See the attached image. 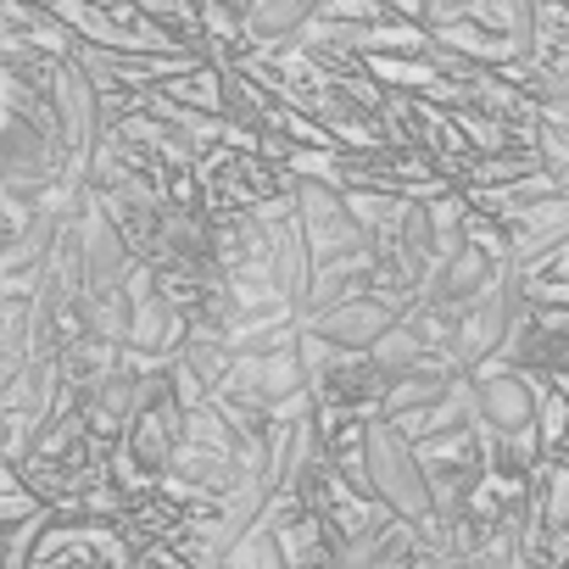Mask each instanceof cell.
<instances>
[{
  "label": "cell",
  "instance_id": "19",
  "mask_svg": "<svg viewBox=\"0 0 569 569\" xmlns=\"http://www.w3.org/2000/svg\"><path fill=\"white\" fill-rule=\"evenodd\" d=\"M541 96H547L552 107H569V57H563V68L547 79V90H541Z\"/></svg>",
  "mask_w": 569,
  "mask_h": 569
},
{
  "label": "cell",
  "instance_id": "9",
  "mask_svg": "<svg viewBox=\"0 0 569 569\" xmlns=\"http://www.w3.org/2000/svg\"><path fill=\"white\" fill-rule=\"evenodd\" d=\"M491 279H497V262L486 246H463L458 257H447L436 273H430V308H469L475 297L491 291Z\"/></svg>",
  "mask_w": 569,
  "mask_h": 569
},
{
  "label": "cell",
  "instance_id": "12",
  "mask_svg": "<svg viewBox=\"0 0 569 569\" xmlns=\"http://www.w3.org/2000/svg\"><path fill=\"white\" fill-rule=\"evenodd\" d=\"M441 46L458 51V57H480V62H513V57H519V46H513L508 34H486V29H475L469 18L447 23V29H441Z\"/></svg>",
  "mask_w": 569,
  "mask_h": 569
},
{
  "label": "cell",
  "instance_id": "20",
  "mask_svg": "<svg viewBox=\"0 0 569 569\" xmlns=\"http://www.w3.org/2000/svg\"><path fill=\"white\" fill-rule=\"evenodd\" d=\"M552 7H563V12H569V0H552Z\"/></svg>",
  "mask_w": 569,
  "mask_h": 569
},
{
  "label": "cell",
  "instance_id": "14",
  "mask_svg": "<svg viewBox=\"0 0 569 569\" xmlns=\"http://www.w3.org/2000/svg\"><path fill=\"white\" fill-rule=\"evenodd\" d=\"M319 18H330V23H375L380 0H319Z\"/></svg>",
  "mask_w": 569,
  "mask_h": 569
},
{
  "label": "cell",
  "instance_id": "7",
  "mask_svg": "<svg viewBox=\"0 0 569 569\" xmlns=\"http://www.w3.org/2000/svg\"><path fill=\"white\" fill-rule=\"evenodd\" d=\"M469 397H475V425L497 436H525L541 419V397L519 375H480Z\"/></svg>",
  "mask_w": 569,
  "mask_h": 569
},
{
  "label": "cell",
  "instance_id": "1",
  "mask_svg": "<svg viewBox=\"0 0 569 569\" xmlns=\"http://www.w3.org/2000/svg\"><path fill=\"white\" fill-rule=\"evenodd\" d=\"M363 486L408 525H425L436 513V486L430 469L419 463V447L408 430L397 425H375L363 430Z\"/></svg>",
  "mask_w": 569,
  "mask_h": 569
},
{
  "label": "cell",
  "instance_id": "8",
  "mask_svg": "<svg viewBox=\"0 0 569 569\" xmlns=\"http://www.w3.org/2000/svg\"><path fill=\"white\" fill-rule=\"evenodd\" d=\"M129 302H134L129 347H134V352H168L173 336H179V313H173V302L157 291V273H151V268H134V273H129Z\"/></svg>",
  "mask_w": 569,
  "mask_h": 569
},
{
  "label": "cell",
  "instance_id": "4",
  "mask_svg": "<svg viewBox=\"0 0 569 569\" xmlns=\"http://www.w3.org/2000/svg\"><path fill=\"white\" fill-rule=\"evenodd\" d=\"M79 251H84V297L96 291H118V284L134 273V257H129V240H123V223L107 201H90L79 207Z\"/></svg>",
  "mask_w": 569,
  "mask_h": 569
},
{
  "label": "cell",
  "instance_id": "10",
  "mask_svg": "<svg viewBox=\"0 0 569 569\" xmlns=\"http://www.w3.org/2000/svg\"><path fill=\"white\" fill-rule=\"evenodd\" d=\"M319 18V0H246V34L251 40H291Z\"/></svg>",
  "mask_w": 569,
  "mask_h": 569
},
{
  "label": "cell",
  "instance_id": "3",
  "mask_svg": "<svg viewBox=\"0 0 569 569\" xmlns=\"http://www.w3.org/2000/svg\"><path fill=\"white\" fill-rule=\"evenodd\" d=\"M51 123H57V140L68 146V162L79 168L73 184H90L84 162H96L101 151V79L79 62V51L62 57L51 73Z\"/></svg>",
  "mask_w": 569,
  "mask_h": 569
},
{
  "label": "cell",
  "instance_id": "5",
  "mask_svg": "<svg viewBox=\"0 0 569 569\" xmlns=\"http://www.w3.org/2000/svg\"><path fill=\"white\" fill-rule=\"evenodd\" d=\"M62 140H51L34 118H23V112H12L7 118V129H0V173H7V184L12 190H23V184H51L62 168Z\"/></svg>",
  "mask_w": 569,
  "mask_h": 569
},
{
  "label": "cell",
  "instance_id": "13",
  "mask_svg": "<svg viewBox=\"0 0 569 569\" xmlns=\"http://www.w3.org/2000/svg\"><path fill=\"white\" fill-rule=\"evenodd\" d=\"M513 363H536V369H569V336H558V330H519L513 336Z\"/></svg>",
  "mask_w": 569,
  "mask_h": 569
},
{
  "label": "cell",
  "instance_id": "6",
  "mask_svg": "<svg viewBox=\"0 0 569 569\" xmlns=\"http://www.w3.org/2000/svg\"><path fill=\"white\" fill-rule=\"evenodd\" d=\"M397 325H402L397 308H386V302H375V297H352V302L330 308L325 319H313V341H325V347H336V352H375Z\"/></svg>",
  "mask_w": 569,
  "mask_h": 569
},
{
  "label": "cell",
  "instance_id": "11",
  "mask_svg": "<svg viewBox=\"0 0 569 569\" xmlns=\"http://www.w3.org/2000/svg\"><path fill=\"white\" fill-rule=\"evenodd\" d=\"M441 402H447V375H430V369L402 375V380H391V391H386V408H391L397 419L430 413V408H441Z\"/></svg>",
  "mask_w": 569,
  "mask_h": 569
},
{
  "label": "cell",
  "instance_id": "2",
  "mask_svg": "<svg viewBox=\"0 0 569 569\" xmlns=\"http://www.w3.org/2000/svg\"><path fill=\"white\" fill-rule=\"evenodd\" d=\"M519 319H525V279H519V268H508L486 297H475L469 308H458L452 341H447L452 369L475 375L491 352H508L513 336H519Z\"/></svg>",
  "mask_w": 569,
  "mask_h": 569
},
{
  "label": "cell",
  "instance_id": "18",
  "mask_svg": "<svg viewBox=\"0 0 569 569\" xmlns=\"http://www.w3.org/2000/svg\"><path fill=\"white\" fill-rule=\"evenodd\" d=\"M463 134H469L475 146H486V151L502 146V123H497V118H475V112H469V118H463Z\"/></svg>",
  "mask_w": 569,
  "mask_h": 569
},
{
  "label": "cell",
  "instance_id": "16",
  "mask_svg": "<svg viewBox=\"0 0 569 569\" xmlns=\"http://www.w3.org/2000/svg\"><path fill=\"white\" fill-rule=\"evenodd\" d=\"M547 525H552V530H569V475H552V491H547Z\"/></svg>",
  "mask_w": 569,
  "mask_h": 569
},
{
  "label": "cell",
  "instance_id": "15",
  "mask_svg": "<svg viewBox=\"0 0 569 569\" xmlns=\"http://www.w3.org/2000/svg\"><path fill=\"white\" fill-rule=\"evenodd\" d=\"M134 7H140L146 18H157V23H179V29H190L201 0H134Z\"/></svg>",
  "mask_w": 569,
  "mask_h": 569
},
{
  "label": "cell",
  "instance_id": "17",
  "mask_svg": "<svg viewBox=\"0 0 569 569\" xmlns=\"http://www.w3.org/2000/svg\"><path fill=\"white\" fill-rule=\"evenodd\" d=\"M480 7V0H425V18L436 23V29H447V23H458V18H469Z\"/></svg>",
  "mask_w": 569,
  "mask_h": 569
}]
</instances>
